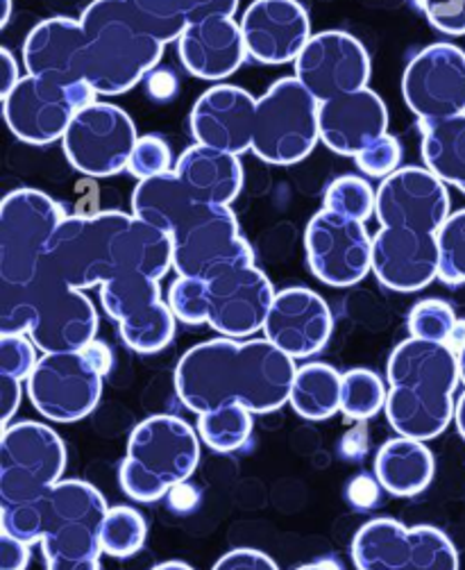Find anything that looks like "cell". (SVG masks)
Listing matches in <instances>:
<instances>
[{"mask_svg":"<svg viewBox=\"0 0 465 570\" xmlns=\"http://www.w3.org/2000/svg\"><path fill=\"white\" fill-rule=\"evenodd\" d=\"M296 373V360L268 338L220 336L189 348L172 382L180 403L198 416L222 405L270 414L288 403Z\"/></svg>","mask_w":465,"mask_h":570,"instance_id":"1","label":"cell"},{"mask_svg":"<svg viewBox=\"0 0 465 570\" xmlns=\"http://www.w3.org/2000/svg\"><path fill=\"white\" fill-rule=\"evenodd\" d=\"M41 268L82 292L123 273L164 279L172 268V237L126 212L73 214L55 230Z\"/></svg>","mask_w":465,"mask_h":570,"instance_id":"2","label":"cell"},{"mask_svg":"<svg viewBox=\"0 0 465 570\" xmlns=\"http://www.w3.org/2000/svg\"><path fill=\"white\" fill-rule=\"evenodd\" d=\"M386 419L399 436L432 441L454 421L458 357L449 344L406 338L386 364Z\"/></svg>","mask_w":465,"mask_h":570,"instance_id":"3","label":"cell"},{"mask_svg":"<svg viewBox=\"0 0 465 570\" xmlns=\"http://www.w3.org/2000/svg\"><path fill=\"white\" fill-rule=\"evenodd\" d=\"M80 21L87 32L85 80L98 96H121L159 67L166 46L141 28L126 0H93Z\"/></svg>","mask_w":465,"mask_h":570,"instance_id":"4","label":"cell"},{"mask_svg":"<svg viewBox=\"0 0 465 570\" xmlns=\"http://www.w3.org/2000/svg\"><path fill=\"white\" fill-rule=\"evenodd\" d=\"M198 464V430L180 416L155 414L132 430L119 482L130 500L150 504L185 484Z\"/></svg>","mask_w":465,"mask_h":570,"instance_id":"5","label":"cell"},{"mask_svg":"<svg viewBox=\"0 0 465 570\" xmlns=\"http://www.w3.org/2000/svg\"><path fill=\"white\" fill-rule=\"evenodd\" d=\"M109 504L85 480L57 482L41 498V552L46 570H100V530Z\"/></svg>","mask_w":465,"mask_h":570,"instance_id":"6","label":"cell"},{"mask_svg":"<svg viewBox=\"0 0 465 570\" xmlns=\"http://www.w3.org/2000/svg\"><path fill=\"white\" fill-rule=\"evenodd\" d=\"M320 141V102L294 78H279L257 98L253 153L275 166L307 159Z\"/></svg>","mask_w":465,"mask_h":570,"instance_id":"7","label":"cell"},{"mask_svg":"<svg viewBox=\"0 0 465 570\" xmlns=\"http://www.w3.org/2000/svg\"><path fill=\"white\" fill-rule=\"evenodd\" d=\"M69 214L39 189H14L0 205V284H30L57 227Z\"/></svg>","mask_w":465,"mask_h":570,"instance_id":"8","label":"cell"},{"mask_svg":"<svg viewBox=\"0 0 465 570\" xmlns=\"http://www.w3.org/2000/svg\"><path fill=\"white\" fill-rule=\"evenodd\" d=\"M69 462L67 445L52 428L21 421L0 436V504H23L43 498L62 482Z\"/></svg>","mask_w":465,"mask_h":570,"instance_id":"9","label":"cell"},{"mask_svg":"<svg viewBox=\"0 0 465 570\" xmlns=\"http://www.w3.org/2000/svg\"><path fill=\"white\" fill-rule=\"evenodd\" d=\"M30 305V332L34 346L46 353H80L98 332V312L82 289L39 268L30 284H23Z\"/></svg>","mask_w":465,"mask_h":570,"instance_id":"10","label":"cell"},{"mask_svg":"<svg viewBox=\"0 0 465 570\" xmlns=\"http://www.w3.org/2000/svg\"><path fill=\"white\" fill-rule=\"evenodd\" d=\"M353 561L357 570H458V552L443 530L395 519L364 523L353 539Z\"/></svg>","mask_w":465,"mask_h":570,"instance_id":"11","label":"cell"},{"mask_svg":"<svg viewBox=\"0 0 465 570\" xmlns=\"http://www.w3.org/2000/svg\"><path fill=\"white\" fill-rule=\"evenodd\" d=\"M170 237L172 268L185 277L207 282L225 271L255 264V253L229 207L200 205Z\"/></svg>","mask_w":465,"mask_h":570,"instance_id":"12","label":"cell"},{"mask_svg":"<svg viewBox=\"0 0 465 570\" xmlns=\"http://www.w3.org/2000/svg\"><path fill=\"white\" fill-rule=\"evenodd\" d=\"M93 87L82 80L57 85L43 78L23 76L19 85L3 98L6 124L12 135L30 146H48L62 141L76 114L96 102Z\"/></svg>","mask_w":465,"mask_h":570,"instance_id":"13","label":"cell"},{"mask_svg":"<svg viewBox=\"0 0 465 570\" xmlns=\"http://www.w3.org/2000/svg\"><path fill=\"white\" fill-rule=\"evenodd\" d=\"M137 141L139 135L128 111L96 100L76 114L62 146L78 174L105 180L128 170Z\"/></svg>","mask_w":465,"mask_h":570,"instance_id":"14","label":"cell"},{"mask_svg":"<svg viewBox=\"0 0 465 570\" xmlns=\"http://www.w3.org/2000/svg\"><path fill=\"white\" fill-rule=\"evenodd\" d=\"M311 273L334 289L355 287L373 271V237L364 220L320 209L305 230Z\"/></svg>","mask_w":465,"mask_h":570,"instance_id":"15","label":"cell"},{"mask_svg":"<svg viewBox=\"0 0 465 570\" xmlns=\"http://www.w3.org/2000/svg\"><path fill=\"white\" fill-rule=\"evenodd\" d=\"M26 382L32 407L55 423H76L89 416L102 395V375L82 351L46 353Z\"/></svg>","mask_w":465,"mask_h":570,"instance_id":"16","label":"cell"},{"mask_svg":"<svg viewBox=\"0 0 465 570\" xmlns=\"http://www.w3.org/2000/svg\"><path fill=\"white\" fill-rule=\"evenodd\" d=\"M402 96L421 121L465 114V52L445 41L423 48L404 69Z\"/></svg>","mask_w":465,"mask_h":570,"instance_id":"17","label":"cell"},{"mask_svg":"<svg viewBox=\"0 0 465 570\" xmlns=\"http://www.w3.org/2000/svg\"><path fill=\"white\" fill-rule=\"evenodd\" d=\"M294 69L318 102L366 89L373 73L366 46L343 30L316 32L298 55Z\"/></svg>","mask_w":465,"mask_h":570,"instance_id":"18","label":"cell"},{"mask_svg":"<svg viewBox=\"0 0 465 570\" xmlns=\"http://www.w3.org/2000/svg\"><path fill=\"white\" fill-rule=\"evenodd\" d=\"M375 216L379 227H404V230L436 235L452 216L447 185L427 166H404L382 180Z\"/></svg>","mask_w":465,"mask_h":570,"instance_id":"19","label":"cell"},{"mask_svg":"<svg viewBox=\"0 0 465 570\" xmlns=\"http://www.w3.org/2000/svg\"><path fill=\"white\" fill-rule=\"evenodd\" d=\"M207 325L229 338H253L264 330L275 303V287L257 264L225 271L207 279Z\"/></svg>","mask_w":465,"mask_h":570,"instance_id":"20","label":"cell"},{"mask_svg":"<svg viewBox=\"0 0 465 570\" xmlns=\"http://www.w3.org/2000/svg\"><path fill=\"white\" fill-rule=\"evenodd\" d=\"M248 55L259 65L281 67L298 60L311 32V19L298 0H255L241 19Z\"/></svg>","mask_w":465,"mask_h":570,"instance_id":"21","label":"cell"},{"mask_svg":"<svg viewBox=\"0 0 465 570\" xmlns=\"http://www.w3.org/2000/svg\"><path fill=\"white\" fill-rule=\"evenodd\" d=\"M266 338L294 360L318 355L334 332V314L325 298L307 287L277 292L264 325Z\"/></svg>","mask_w":465,"mask_h":570,"instance_id":"22","label":"cell"},{"mask_svg":"<svg viewBox=\"0 0 465 570\" xmlns=\"http://www.w3.org/2000/svg\"><path fill=\"white\" fill-rule=\"evenodd\" d=\"M441 253L434 233L379 227L373 237V273L390 292L414 294L438 279Z\"/></svg>","mask_w":465,"mask_h":570,"instance_id":"23","label":"cell"},{"mask_svg":"<svg viewBox=\"0 0 465 570\" xmlns=\"http://www.w3.org/2000/svg\"><path fill=\"white\" fill-rule=\"evenodd\" d=\"M257 98L237 85L209 87L194 105L189 126L196 144L231 155L253 150Z\"/></svg>","mask_w":465,"mask_h":570,"instance_id":"24","label":"cell"},{"mask_svg":"<svg viewBox=\"0 0 465 570\" xmlns=\"http://www.w3.org/2000/svg\"><path fill=\"white\" fill-rule=\"evenodd\" d=\"M386 132V102L368 87L320 102V141L336 155L357 157Z\"/></svg>","mask_w":465,"mask_h":570,"instance_id":"25","label":"cell"},{"mask_svg":"<svg viewBox=\"0 0 465 570\" xmlns=\"http://www.w3.org/2000/svg\"><path fill=\"white\" fill-rule=\"evenodd\" d=\"M87 32L80 19L55 17L37 23L23 41V67L28 76L57 85L85 80Z\"/></svg>","mask_w":465,"mask_h":570,"instance_id":"26","label":"cell"},{"mask_svg":"<svg viewBox=\"0 0 465 570\" xmlns=\"http://www.w3.org/2000/svg\"><path fill=\"white\" fill-rule=\"evenodd\" d=\"M178 55L191 76L207 82H220L237 73L250 57L241 23L235 17H211L191 23L178 39Z\"/></svg>","mask_w":465,"mask_h":570,"instance_id":"27","label":"cell"},{"mask_svg":"<svg viewBox=\"0 0 465 570\" xmlns=\"http://www.w3.org/2000/svg\"><path fill=\"white\" fill-rule=\"evenodd\" d=\"M176 174L198 205L229 207L244 189V164L211 146L194 144L176 164Z\"/></svg>","mask_w":465,"mask_h":570,"instance_id":"28","label":"cell"},{"mask_svg":"<svg viewBox=\"0 0 465 570\" xmlns=\"http://www.w3.org/2000/svg\"><path fill=\"white\" fill-rule=\"evenodd\" d=\"M436 473L434 452L425 441L397 436L386 441L375 458V478L384 491L412 498L423 493Z\"/></svg>","mask_w":465,"mask_h":570,"instance_id":"29","label":"cell"},{"mask_svg":"<svg viewBox=\"0 0 465 570\" xmlns=\"http://www.w3.org/2000/svg\"><path fill=\"white\" fill-rule=\"evenodd\" d=\"M198 207L200 205L178 178L176 168L168 174L139 180L132 191V214L168 235L176 233Z\"/></svg>","mask_w":465,"mask_h":570,"instance_id":"30","label":"cell"},{"mask_svg":"<svg viewBox=\"0 0 465 570\" xmlns=\"http://www.w3.org/2000/svg\"><path fill=\"white\" fill-rule=\"evenodd\" d=\"M425 166L445 185L465 194V114L441 121H421Z\"/></svg>","mask_w":465,"mask_h":570,"instance_id":"31","label":"cell"},{"mask_svg":"<svg viewBox=\"0 0 465 570\" xmlns=\"http://www.w3.org/2000/svg\"><path fill=\"white\" fill-rule=\"evenodd\" d=\"M343 373L325 362H309L298 368L288 403L307 421H325L340 412Z\"/></svg>","mask_w":465,"mask_h":570,"instance_id":"32","label":"cell"},{"mask_svg":"<svg viewBox=\"0 0 465 570\" xmlns=\"http://www.w3.org/2000/svg\"><path fill=\"white\" fill-rule=\"evenodd\" d=\"M176 314L168 307V303L157 301L132 316L119 323V334L123 344L141 355H155L164 351L172 336H176Z\"/></svg>","mask_w":465,"mask_h":570,"instance_id":"33","label":"cell"},{"mask_svg":"<svg viewBox=\"0 0 465 570\" xmlns=\"http://www.w3.org/2000/svg\"><path fill=\"white\" fill-rule=\"evenodd\" d=\"M157 301H161L159 279H152L144 273L116 275L100 287L102 309L116 323H121L123 318Z\"/></svg>","mask_w":465,"mask_h":570,"instance_id":"34","label":"cell"},{"mask_svg":"<svg viewBox=\"0 0 465 570\" xmlns=\"http://www.w3.org/2000/svg\"><path fill=\"white\" fill-rule=\"evenodd\" d=\"M255 416L244 405H222L198 416V434L202 443L216 452H235L244 448L253 434Z\"/></svg>","mask_w":465,"mask_h":570,"instance_id":"35","label":"cell"},{"mask_svg":"<svg viewBox=\"0 0 465 570\" xmlns=\"http://www.w3.org/2000/svg\"><path fill=\"white\" fill-rule=\"evenodd\" d=\"M146 539H148V523L141 511H137L130 504L109 507L100 530L105 554L113 559H128L146 546Z\"/></svg>","mask_w":465,"mask_h":570,"instance_id":"36","label":"cell"},{"mask_svg":"<svg viewBox=\"0 0 465 570\" xmlns=\"http://www.w3.org/2000/svg\"><path fill=\"white\" fill-rule=\"evenodd\" d=\"M388 389L370 368H353L343 373L340 412L353 421H368L386 410Z\"/></svg>","mask_w":465,"mask_h":570,"instance_id":"37","label":"cell"},{"mask_svg":"<svg viewBox=\"0 0 465 570\" xmlns=\"http://www.w3.org/2000/svg\"><path fill=\"white\" fill-rule=\"evenodd\" d=\"M141 28L164 46L178 41L189 28L185 0H126Z\"/></svg>","mask_w":465,"mask_h":570,"instance_id":"38","label":"cell"},{"mask_svg":"<svg viewBox=\"0 0 465 570\" xmlns=\"http://www.w3.org/2000/svg\"><path fill=\"white\" fill-rule=\"evenodd\" d=\"M377 191H373L370 183L359 176H343L336 178L323 198V207L336 214H343L355 220H368L375 214Z\"/></svg>","mask_w":465,"mask_h":570,"instance_id":"39","label":"cell"},{"mask_svg":"<svg viewBox=\"0 0 465 570\" xmlns=\"http://www.w3.org/2000/svg\"><path fill=\"white\" fill-rule=\"evenodd\" d=\"M441 266L438 279L449 287L465 284V209L454 212L436 233Z\"/></svg>","mask_w":465,"mask_h":570,"instance_id":"40","label":"cell"},{"mask_svg":"<svg viewBox=\"0 0 465 570\" xmlns=\"http://www.w3.org/2000/svg\"><path fill=\"white\" fill-rule=\"evenodd\" d=\"M458 325V318L445 301L427 298L414 305L406 318V327H409L414 338L423 341H436V344H449L452 334Z\"/></svg>","mask_w":465,"mask_h":570,"instance_id":"41","label":"cell"},{"mask_svg":"<svg viewBox=\"0 0 465 570\" xmlns=\"http://www.w3.org/2000/svg\"><path fill=\"white\" fill-rule=\"evenodd\" d=\"M166 303L172 309V314H176V318L187 325L207 323L209 318L207 282L198 277L178 275V279L170 284Z\"/></svg>","mask_w":465,"mask_h":570,"instance_id":"42","label":"cell"},{"mask_svg":"<svg viewBox=\"0 0 465 570\" xmlns=\"http://www.w3.org/2000/svg\"><path fill=\"white\" fill-rule=\"evenodd\" d=\"M168 170H172L170 146L159 135L139 137L128 164V174L137 180H146L168 174Z\"/></svg>","mask_w":465,"mask_h":570,"instance_id":"43","label":"cell"},{"mask_svg":"<svg viewBox=\"0 0 465 570\" xmlns=\"http://www.w3.org/2000/svg\"><path fill=\"white\" fill-rule=\"evenodd\" d=\"M37 346L28 334H3L0 336V375L14 380H28L39 362Z\"/></svg>","mask_w":465,"mask_h":570,"instance_id":"44","label":"cell"},{"mask_svg":"<svg viewBox=\"0 0 465 570\" xmlns=\"http://www.w3.org/2000/svg\"><path fill=\"white\" fill-rule=\"evenodd\" d=\"M402 157H404V148H402L399 139L386 132L375 144H370L364 153H359L355 157V161L364 176L386 180L388 176L395 174V170L402 168L399 166Z\"/></svg>","mask_w":465,"mask_h":570,"instance_id":"45","label":"cell"},{"mask_svg":"<svg viewBox=\"0 0 465 570\" xmlns=\"http://www.w3.org/2000/svg\"><path fill=\"white\" fill-rule=\"evenodd\" d=\"M41 498L23 504H0V532L34 546L41 541Z\"/></svg>","mask_w":465,"mask_h":570,"instance_id":"46","label":"cell"},{"mask_svg":"<svg viewBox=\"0 0 465 570\" xmlns=\"http://www.w3.org/2000/svg\"><path fill=\"white\" fill-rule=\"evenodd\" d=\"M427 21L443 35H465V0H421Z\"/></svg>","mask_w":465,"mask_h":570,"instance_id":"47","label":"cell"},{"mask_svg":"<svg viewBox=\"0 0 465 570\" xmlns=\"http://www.w3.org/2000/svg\"><path fill=\"white\" fill-rule=\"evenodd\" d=\"M211 570H279V566L261 550L237 548L222 554Z\"/></svg>","mask_w":465,"mask_h":570,"instance_id":"48","label":"cell"},{"mask_svg":"<svg viewBox=\"0 0 465 570\" xmlns=\"http://www.w3.org/2000/svg\"><path fill=\"white\" fill-rule=\"evenodd\" d=\"M241 0H185L189 26L211 17H235Z\"/></svg>","mask_w":465,"mask_h":570,"instance_id":"49","label":"cell"},{"mask_svg":"<svg viewBox=\"0 0 465 570\" xmlns=\"http://www.w3.org/2000/svg\"><path fill=\"white\" fill-rule=\"evenodd\" d=\"M30 543L0 532V570H26L30 563Z\"/></svg>","mask_w":465,"mask_h":570,"instance_id":"50","label":"cell"},{"mask_svg":"<svg viewBox=\"0 0 465 570\" xmlns=\"http://www.w3.org/2000/svg\"><path fill=\"white\" fill-rule=\"evenodd\" d=\"M21 395H23L21 380L0 375V423H3V428H8L14 414L19 412Z\"/></svg>","mask_w":465,"mask_h":570,"instance_id":"51","label":"cell"},{"mask_svg":"<svg viewBox=\"0 0 465 570\" xmlns=\"http://www.w3.org/2000/svg\"><path fill=\"white\" fill-rule=\"evenodd\" d=\"M379 489L382 484L377 482V478H368V475H359L347 487V500L357 507H375V502L379 500Z\"/></svg>","mask_w":465,"mask_h":570,"instance_id":"52","label":"cell"},{"mask_svg":"<svg viewBox=\"0 0 465 570\" xmlns=\"http://www.w3.org/2000/svg\"><path fill=\"white\" fill-rule=\"evenodd\" d=\"M146 87L155 100H168L172 94L178 91V78L172 76L168 69H155L152 73H148Z\"/></svg>","mask_w":465,"mask_h":570,"instance_id":"53","label":"cell"},{"mask_svg":"<svg viewBox=\"0 0 465 570\" xmlns=\"http://www.w3.org/2000/svg\"><path fill=\"white\" fill-rule=\"evenodd\" d=\"M0 62H3V69H0L3 71V78H0V96L6 98L23 76L19 73V62L10 48H0Z\"/></svg>","mask_w":465,"mask_h":570,"instance_id":"54","label":"cell"},{"mask_svg":"<svg viewBox=\"0 0 465 570\" xmlns=\"http://www.w3.org/2000/svg\"><path fill=\"white\" fill-rule=\"evenodd\" d=\"M82 355L93 364V368L105 377L109 371H111V364H113V355L109 351V346L105 344V341H98L93 338L89 346L82 348Z\"/></svg>","mask_w":465,"mask_h":570,"instance_id":"55","label":"cell"},{"mask_svg":"<svg viewBox=\"0 0 465 570\" xmlns=\"http://www.w3.org/2000/svg\"><path fill=\"white\" fill-rule=\"evenodd\" d=\"M454 423H456L458 434L465 439V391L458 395V401H456V407H454Z\"/></svg>","mask_w":465,"mask_h":570,"instance_id":"56","label":"cell"},{"mask_svg":"<svg viewBox=\"0 0 465 570\" xmlns=\"http://www.w3.org/2000/svg\"><path fill=\"white\" fill-rule=\"evenodd\" d=\"M296 570H343V568L336 561H332V559H320V561H311V563L298 566Z\"/></svg>","mask_w":465,"mask_h":570,"instance_id":"57","label":"cell"},{"mask_svg":"<svg viewBox=\"0 0 465 570\" xmlns=\"http://www.w3.org/2000/svg\"><path fill=\"white\" fill-rule=\"evenodd\" d=\"M152 570H194L189 563H182V561H164L159 566H155Z\"/></svg>","mask_w":465,"mask_h":570,"instance_id":"58","label":"cell"},{"mask_svg":"<svg viewBox=\"0 0 465 570\" xmlns=\"http://www.w3.org/2000/svg\"><path fill=\"white\" fill-rule=\"evenodd\" d=\"M12 17V0H3V14H0V28H8Z\"/></svg>","mask_w":465,"mask_h":570,"instance_id":"59","label":"cell"},{"mask_svg":"<svg viewBox=\"0 0 465 570\" xmlns=\"http://www.w3.org/2000/svg\"><path fill=\"white\" fill-rule=\"evenodd\" d=\"M456 357H458V375H461V382L465 384V344L456 351Z\"/></svg>","mask_w":465,"mask_h":570,"instance_id":"60","label":"cell"}]
</instances>
